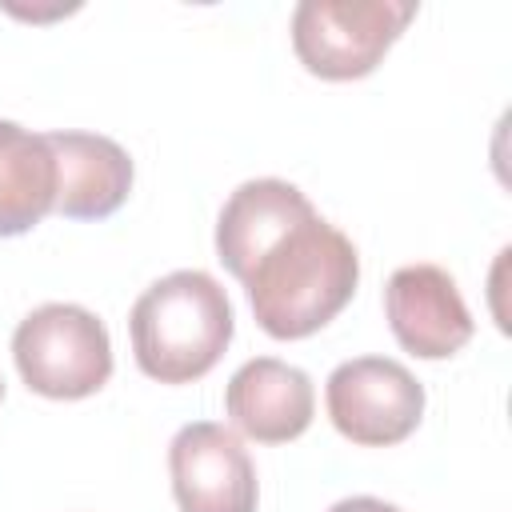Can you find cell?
<instances>
[{
	"instance_id": "obj_1",
	"label": "cell",
	"mask_w": 512,
	"mask_h": 512,
	"mask_svg": "<svg viewBox=\"0 0 512 512\" xmlns=\"http://www.w3.org/2000/svg\"><path fill=\"white\" fill-rule=\"evenodd\" d=\"M216 256L244 284L256 324L276 340L320 332L356 292L352 240L276 176L244 180L216 220Z\"/></svg>"
},
{
	"instance_id": "obj_2",
	"label": "cell",
	"mask_w": 512,
	"mask_h": 512,
	"mask_svg": "<svg viewBox=\"0 0 512 512\" xmlns=\"http://www.w3.org/2000/svg\"><path fill=\"white\" fill-rule=\"evenodd\" d=\"M232 328L228 292L200 268L160 276L140 292L128 316L136 364L160 384H192L208 376L224 356Z\"/></svg>"
},
{
	"instance_id": "obj_3",
	"label": "cell",
	"mask_w": 512,
	"mask_h": 512,
	"mask_svg": "<svg viewBox=\"0 0 512 512\" xmlns=\"http://www.w3.org/2000/svg\"><path fill=\"white\" fill-rule=\"evenodd\" d=\"M12 356L24 384L48 400H84L112 376L108 328L80 304L32 308L12 332Z\"/></svg>"
},
{
	"instance_id": "obj_4",
	"label": "cell",
	"mask_w": 512,
	"mask_h": 512,
	"mask_svg": "<svg viewBox=\"0 0 512 512\" xmlns=\"http://www.w3.org/2000/svg\"><path fill=\"white\" fill-rule=\"evenodd\" d=\"M412 16V0H304L292 12V48L320 80H360Z\"/></svg>"
},
{
	"instance_id": "obj_5",
	"label": "cell",
	"mask_w": 512,
	"mask_h": 512,
	"mask_svg": "<svg viewBox=\"0 0 512 512\" xmlns=\"http://www.w3.org/2000/svg\"><path fill=\"white\" fill-rule=\"evenodd\" d=\"M324 400L336 432L364 448L408 440L424 416V384L388 356H356L336 364Z\"/></svg>"
},
{
	"instance_id": "obj_6",
	"label": "cell",
	"mask_w": 512,
	"mask_h": 512,
	"mask_svg": "<svg viewBox=\"0 0 512 512\" xmlns=\"http://www.w3.org/2000/svg\"><path fill=\"white\" fill-rule=\"evenodd\" d=\"M180 512H256V468L240 436L216 420L184 424L168 444Z\"/></svg>"
},
{
	"instance_id": "obj_7",
	"label": "cell",
	"mask_w": 512,
	"mask_h": 512,
	"mask_svg": "<svg viewBox=\"0 0 512 512\" xmlns=\"http://www.w3.org/2000/svg\"><path fill=\"white\" fill-rule=\"evenodd\" d=\"M384 312L404 352L448 360L472 340V316L456 280L436 264H404L388 276Z\"/></svg>"
},
{
	"instance_id": "obj_8",
	"label": "cell",
	"mask_w": 512,
	"mask_h": 512,
	"mask_svg": "<svg viewBox=\"0 0 512 512\" xmlns=\"http://www.w3.org/2000/svg\"><path fill=\"white\" fill-rule=\"evenodd\" d=\"M224 408L244 436L260 444H288L308 432L316 392L304 368L276 356H256L232 372L224 388Z\"/></svg>"
},
{
	"instance_id": "obj_9",
	"label": "cell",
	"mask_w": 512,
	"mask_h": 512,
	"mask_svg": "<svg viewBox=\"0 0 512 512\" xmlns=\"http://www.w3.org/2000/svg\"><path fill=\"white\" fill-rule=\"evenodd\" d=\"M56 156V208L68 220H104L132 192L128 152L96 132H48Z\"/></svg>"
},
{
	"instance_id": "obj_10",
	"label": "cell",
	"mask_w": 512,
	"mask_h": 512,
	"mask_svg": "<svg viewBox=\"0 0 512 512\" xmlns=\"http://www.w3.org/2000/svg\"><path fill=\"white\" fill-rule=\"evenodd\" d=\"M56 208V156L44 136L0 120V236L36 228Z\"/></svg>"
},
{
	"instance_id": "obj_11",
	"label": "cell",
	"mask_w": 512,
	"mask_h": 512,
	"mask_svg": "<svg viewBox=\"0 0 512 512\" xmlns=\"http://www.w3.org/2000/svg\"><path fill=\"white\" fill-rule=\"evenodd\" d=\"M328 512H400V508L388 500H376V496H348V500L332 504Z\"/></svg>"
},
{
	"instance_id": "obj_12",
	"label": "cell",
	"mask_w": 512,
	"mask_h": 512,
	"mask_svg": "<svg viewBox=\"0 0 512 512\" xmlns=\"http://www.w3.org/2000/svg\"><path fill=\"white\" fill-rule=\"evenodd\" d=\"M12 16H24V20H52V16H64V12H76V4H56V8H20V4H8Z\"/></svg>"
},
{
	"instance_id": "obj_13",
	"label": "cell",
	"mask_w": 512,
	"mask_h": 512,
	"mask_svg": "<svg viewBox=\"0 0 512 512\" xmlns=\"http://www.w3.org/2000/svg\"><path fill=\"white\" fill-rule=\"evenodd\" d=\"M0 400H4V380H0Z\"/></svg>"
}]
</instances>
